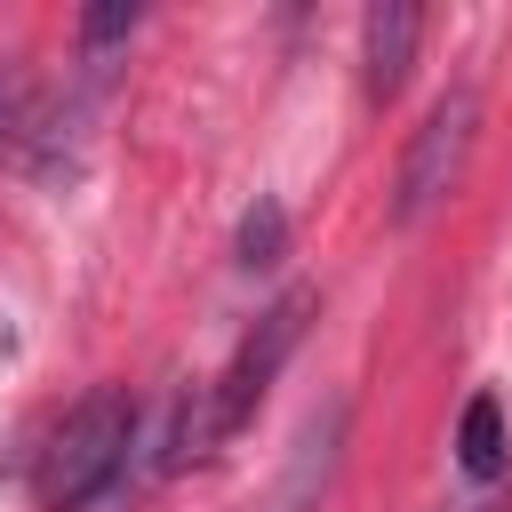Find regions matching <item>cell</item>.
I'll return each mask as SVG.
<instances>
[{"label":"cell","mask_w":512,"mask_h":512,"mask_svg":"<svg viewBox=\"0 0 512 512\" xmlns=\"http://www.w3.org/2000/svg\"><path fill=\"white\" fill-rule=\"evenodd\" d=\"M336 432H344V400H336L328 416H312V432H304V448H296V472L280 480L272 512H320V488H328V456H336Z\"/></svg>","instance_id":"cell-6"},{"label":"cell","mask_w":512,"mask_h":512,"mask_svg":"<svg viewBox=\"0 0 512 512\" xmlns=\"http://www.w3.org/2000/svg\"><path fill=\"white\" fill-rule=\"evenodd\" d=\"M416 40H424V16H416L408 0H376V8L360 16V96H368L376 112L400 96Z\"/></svg>","instance_id":"cell-5"},{"label":"cell","mask_w":512,"mask_h":512,"mask_svg":"<svg viewBox=\"0 0 512 512\" xmlns=\"http://www.w3.org/2000/svg\"><path fill=\"white\" fill-rule=\"evenodd\" d=\"M0 160L24 176H72V112L24 56H0Z\"/></svg>","instance_id":"cell-3"},{"label":"cell","mask_w":512,"mask_h":512,"mask_svg":"<svg viewBox=\"0 0 512 512\" xmlns=\"http://www.w3.org/2000/svg\"><path fill=\"white\" fill-rule=\"evenodd\" d=\"M304 312H312V296H304V288H288V296H280V304H272V312H264V320L240 336L232 368L208 384V392H216V424H224V440H232V432L256 416V400L272 392L280 360H288V352H296V336H304Z\"/></svg>","instance_id":"cell-4"},{"label":"cell","mask_w":512,"mask_h":512,"mask_svg":"<svg viewBox=\"0 0 512 512\" xmlns=\"http://www.w3.org/2000/svg\"><path fill=\"white\" fill-rule=\"evenodd\" d=\"M136 24H144V8H128V0H112V8H88V16H80V48H88V64H104V48H120Z\"/></svg>","instance_id":"cell-9"},{"label":"cell","mask_w":512,"mask_h":512,"mask_svg":"<svg viewBox=\"0 0 512 512\" xmlns=\"http://www.w3.org/2000/svg\"><path fill=\"white\" fill-rule=\"evenodd\" d=\"M128 448H136V400L120 384H96L48 440L40 456V496L56 512H112L128 488Z\"/></svg>","instance_id":"cell-1"},{"label":"cell","mask_w":512,"mask_h":512,"mask_svg":"<svg viewBox=\"0 0 512 512\" xmlns=\"http://www.w3.org/2000/svg\"><path fill=\"white\" fill-rule=\"evenodd\" d=\"M456 464H464L472 480H496V472H504V400H496V392H472V400H464Z\"/></svg>","instance_id":"cell-7"},{"label":"cell","mask_w":512,"mask_h":512,"mask_svg":"<svg viewBox=\"0 0 512 512\" xmlns=\"http://www.w3.org/2000/svg\"><path fill=\"white\" fill-rule=\"evenodd\" d=\"M472 136H480V96L456 80L432 112H424V128L408 136V152H400V184H392V224H424L448 192H456V176H464V160H472Z\"/></svg>","instance_id":"cell-2"},{"label":"cell","mask_w":512,"mask_h":512,"mask_svg":"<svg viewBox=\"0 0 512 512\" xmlns=\"http://www.w3.org/2000/svg\"><path fill=\"white\" fill-rule=\"evenodd\" d=\"M280 248H288V216H280V200H256L240 216V264L264 272V264H280Z\"/></svg>","instance_id":"cell-8"}]
</instances>
